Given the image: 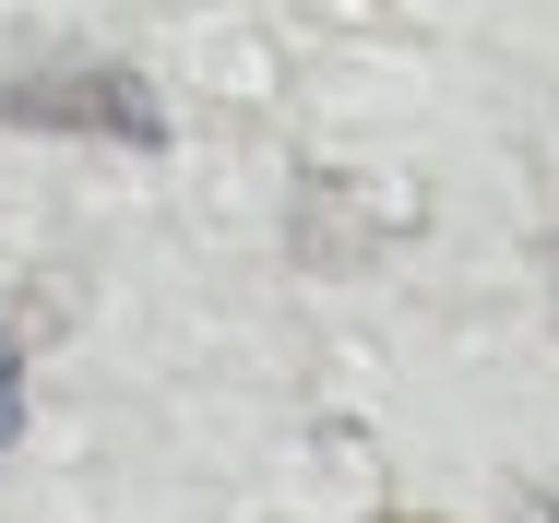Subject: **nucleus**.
<instances>
[{
	"label": "nucleus",
	"mask_w": 559,
	"mask_h": 523,
	"mask_svg": "<svg viewBox=\"0 0 559 523\" xmlns=\"http://www.w3.org/2000/svg\"><path fill=\"white\" fill-rule=\"evenodd\" d=\"M0 119H24V131H108L131 155H155L167 143V107L143 72H119V60H48V72H0Z\"/></svg>",
	"instance_id": "obj_1"
},
{
	"label": "nucleus",
	"mask_w": 559,
	"mask_h": 523,
	"mask_svg": "<svg viewBox=\"0 0 559 523\" xmlns=\"http://www.w3.org/2000/svg\"><path fill=\"white\" fill-rule=\"evenodd\" d=\"M12 428H24V357L0 345V440H12Z\"/></svg>",
	"instance_id": "obj_2"
},
{
	"label": "nucleus",
	"mask_w": 559,
	"mask_h": 523,
	"mask_svg": "<svg viewBox=\"0 0 559 523\" xmlns=\"http://www.w3.org/2000/svg\"><path fill=\"white\" fill-rule=\"evenodd\" d=\"M381 523H429V512H381Z\"/></svg>",
	"instance_id": "obj_3"
}]
</instances>
